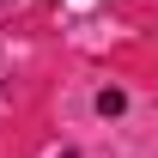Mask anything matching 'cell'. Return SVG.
Returning <instances> with one entry per match:
<instances>
[{"instance_id":"6da1fadb","label":"cell","mask_w":158,"mask_h":158,"mask_svg":"<svg viewBox=\"0 0 158 158\" xmlns=\"http://www.w3.org/2000/svg\"><path fill=\"white\" fill-rule=\"evenodd\" d=\"M122 110H128L122 91H98V116H122Z\"/></svg>"}]
</instances>
